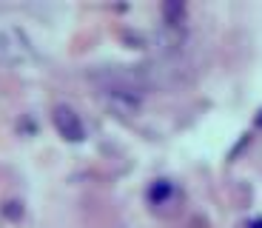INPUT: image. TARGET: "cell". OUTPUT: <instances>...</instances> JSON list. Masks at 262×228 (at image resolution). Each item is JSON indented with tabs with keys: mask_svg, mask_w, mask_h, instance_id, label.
Instances as JSON below:
<instances>
[{
	"mask_svg": "<svg viewBox=\"0 0 262 228\" xmlns=\"http://www.w3.org/2000/svg\"><path fill=\"white\" fill-rule=\"evenodd\" d=\"M163 17H165V23H168L171 29L180 26V20L185 17V3H180V0H168V3L163 6Z\"/></svg>",
	"mask_w": 262,
	"mask_h": 228,
	"instance_id": "3957f363",
	"label": "cell"
},
{
	"mask_svg": "<svg viewBox=\"0 0 262 228\" xmlns=\"http://www.w3.org/2000/svg\"><path fill=\"white\" fill-rule=\"evenodd\" d=\"M26 60V46L20 43V37L14 32L0 29V63L3 66H17Z\"/></svg>",
	"mask_w": 262,
	"mask_h": 228,
	"instance_id": "7a4b0ae2",
	"label": "cell"
},
{
	"mask_svg": "<svg viewBox=\"0 0 262 228\" xmlns=\"http://www.w3.org/2000/svg\"><path fill=\"white\" fill-rule=\"evenodd\" d=\"M52 117H54V129H57L60 137H66L69 143H80V140L85 137L83 123H80V117L69 109V106H57Z\"/></svg>",
	"mask_w": 262,
	"mask_h": 228,
	"instance_id": "6da1fadb",
	"label": "cell"
},
{
	"mask_svg": "<svg viewBox=\"0 0 262 228\" xmlns=\"http://www.w3.org/2000/svg\"><path fill=\"white\" fill-rule=\"evenodd\" d=\"M256 126H259V129H262V111H259V114H256Z\"/></svg>",
	"mask_w": 262,
	"mask_h": 228,
	"instance_id": "52a82bcc",
	"label": "cell"
},
{
	"mask_svg": "<svg viewBox=\"0 0 262 228\" xmlns=\"http://www.w3.org/2000/svg\"><path fill=\"white\" fill-rule=\"evenodd\" d=\"M3 211H6L9 217H17V214H20V209H17V202H6V209H3Z\"/></svg>",
	"mask_w": 262,
	"mask_h": 228,
	"instance_id": "5b68a950",
	"label": "cell"
},
{
	"mask_svg": "<svg viewBox=\"0 0 262 228\" xmlns=\"http://www.w3.org/2000/svg\"><path fill=\"white\" fill-rule=\"evenodd\" d=\"M171 191H174V189H171V182H168V180H157V182H154V185L148 189V200L154 202V205H160V202H163L165 197L171 194Z\"/></svg>",
	"mask_w": 262,
	"mask_h": 228,
	"instance_id": "277c9868",
	"label": "cell"
},
{
	"mask_svg": "<svg viewBox=\"0 0 262 228\" xmlns=\"http://www.w3.org/2000/svg\"><path fill=\"white\" fill-rule=\"evenodd\" d=\"M248 228H262V220H254V222H248Z\"/></svg>",
	"mask_w": 262,
	"mask_h": 228,
	"instance_id": "8992f818",
	"label": "cell"
}]
</instances>
